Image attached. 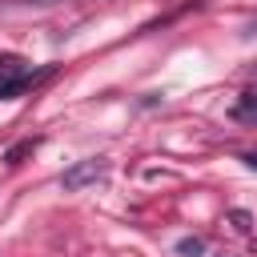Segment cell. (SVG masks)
Returning a JSON list of instances; mask_svg holds the SVG:
<instances>
[{
    "label": "cell",
    "instance_id": "cell-3",
    "mask_svg": "<svg viewBox=\"0 0 257 257\" xmlns=\"http://www.w3.org/2000/svg\"><path fill=\"white\" fill-rule=\"evenodd\" d=\"M233 120L241 124H257V92H241L233 104Z\"/></svg>",
    "mask_w": 257,
    "mask_h": 257
},
{
    "label": "cell",
    "instance_id": "cell-7",
    "mask_svg": "<svg viewBox=\"0 0 257 257\" xmlns=\"http://www.w3.org/2000/svg\"><path fill=\"white\" fill-rule=\"evenodd\" d=\"M229 221H233V229H237V233H249V229H253V217H249L245 209H233V213H229Z\"/></svg>",
    "mask_w": 257,
    "mask_h": 257
},
{
    "label": "cell",
    "instance_id": "cell-5",
    "mask_svg": "<svg viewBox=\"0 0 257 257\" xmlns=\"http://www.w3.org/2000/svg\"><path fill=\"white\" fill-rule=\"evenodd\" d=\"M177 253H181V257H201V253H205V241H201V237H181V241H177Z\"/></svg>",
    "mask_w": 257,
    "mask_h": 257
},
{
    "label": "cell",
    "instance_id": "cell-1",
    "mask_svg": "<svg viewBox=\"0 0 257 257\" xmlns=\"http://www.w3.org/2000/svg\"><path fill=\"white\" fill-rule=\"evenodd\" d=\"M100 177H104V161H100V157H92V161H76L72 169H64L60 189H64V193H80V189L96 185Z\"/></svg>",
    "mask_w": 257,
    "mask_h": 257
},
{
    "label": "cell",
    "instance_id": "cell-2",
    "mask_svg": "<svg viewBox=\"0 0 257 257\" xmlns=\"http://www.w3.org/2000/svg\"><path fill=\"white\" fill-rule=\"evenodd\" d=\"M52 68H40V72H28V76H16V80H0V100H8V96H16V92H24V88H32L40 76H48Z\"/></svg>",
    "mask_w": 257,
    "mask_h": 257
},
{
    "label": "cell",
    "instance_id": "cell-4",
    "mask_svg": "<svg viewBox=\"0 0 257 257\" xmlns=\"http://www.w3.org/2000/svg\"><path fill=\"white\" fill-rule=\"evenodd\" d=\"M16 76H28L24 60L12 56V52H0V80H16Z\"/></svg>",
    "mask_w": 257,
    "mask_h": 257
},
{
    "label": "cell",
    "instance_id": "cell-8",
    "mask_svg": "<svg viewBox=\"0 0 257 257\" xmlns=\"http://www.w3.org/2000/svg\"><path fill=\"white\" fill-rule=\"evenodd\" d=\"M245 165H253V169H257V153H249V157H245Z\"/></svg>",
    "mask_w": 257,
    "mask_h": 257
},
{
    "label": "cell",
    "instance_id": "cell-6",
    "mask_svg": "<svg viewBox=\"0 0 257 257\" xmlns=\"http://www.w3.org/2000/svg\"><path fill=\"white\" fill-rule=\"evenodd\" d=\"M32 149H36V141H20V145H12V149L4 153V161H8V165H20V161H24Z\"/></svg>",
    "mask_w": 257,
    "mask_h": 257
}]
</instances>
